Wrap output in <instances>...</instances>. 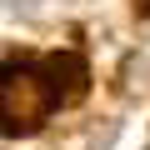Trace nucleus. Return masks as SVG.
<instances>
[{"mask_svg":"<svg viewBox=\"0 0 150 150\" xmlns=\"http://www.w3.org/2000/svg\"><path fill=\"white\" fill-rule=\"evenodd\" d=\"M60 110L55 105V90L45 80V70L40 60H5V80H0V115H5V135H35L40 120Z\"/></svg>","mask_w":150,"mask_h":150,"instance_id":"f257e3e1","label":"nucleus"},{"mask_svg":"<svg viewBox=\"0 0 150 150\" xmlns=\"http://www.w3.org/2000/svg\"><path fill=\"white\" fill-rule=\"evenodd\" d=\"M135 10H140V15H150V0H135Z\"/></svg>","mask_w":150,"mask_h":150,"instance_id":"7ed1b4c3","label":"nucleus"},{"mask_svg":"<svg viewBox=\"0 0 150 150\" xmlns=\"http://www.w3.org/2000/svg\"><path fill=\"white\" fill-rule=\"evenodd\" d=\"M40 70H45L50 90H55V105H75V100L85 95V85H90V70H85V60L75 55V50L45 55V60H40Z\"/></svg>","mask_w":150,"mask_h":150,"instance_id":"f03ea898","label":"nucleus"}]
</instances>
